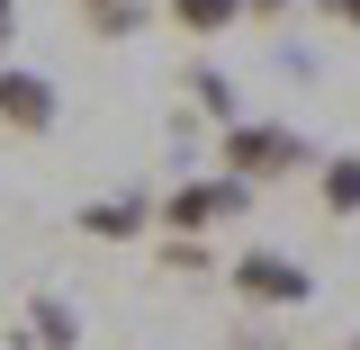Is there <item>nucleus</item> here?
I'll return each mask as SVG.
<instances>
[{
  "label": "nucleus",
  "mask_w": 360,
  "mask_h": 350,
  "mask_svg": "<svg viewBox=\"0 0 360 350\" xmlns=\"http://www.w3.org/2000/svg\"><path fill=\"white\" fill-rule=\"evenodd\" d=\"M217 171L243 180V189L262 198V189H279V180L315 171V144L297 126H279V117H234V126H217Z\"/></svg>",
  "instance_id": "nucleus-1"
},
{
  "label": "nucleus",
  "mask_w": 360,
  "mask_h": 350,
  "mask_svg": "<svg viewBox=\"0 0 360 350\" xmlns=\"http://www.w3.org/2000/svg\"><path fill=\"white\" fill-rule=\"evenodd\" d=\"M234 216H252V189H243V180H225V171L172 180V189L153 198V224H162V234H180V243H207V234H225Z\"/></svg>",
  "instance_id": "nucleus-2"
},
{
  "label": "nucleus",
  "mask_w": 360,
  "mask_h": 350,
  "mask_svg": "<svg viewBox=\"0 0 360 350\" xmlns=\"http://www.w3.org/2000/svg\"><path fill=\"white\" fill-rule=\"evenodd\" d=\"M225 288H234L252 314H297V306L315 297V269L297 261V252H270V243H252V252H234Z\"/></svg>",
  "instance_id": "nucleus-3"
},
{
  "label": "nucleus",
  "mask_w": 360,
  "mask_h": 350,
  "mask_svg": "<svg viewBox=\"0 0 360 350\" xmlns=\"http://www.w3.org/2000/svg\"><path fill=\"white\" fill-rule=\"evenodd\" d=\"M63 117V90L45 81V72H18V63H0V126L18 135V144H45Z\"/></svg>",
  "instance_id": "nucleus-4"
},
{
  "label": "nucleus",
  "mask_w": 360,
  "mask_h": 350,
  "mask_svg": "<svg viewBox=\"0 0 360 350\" xmlns=\"http://www.w3.org/2000/svg\"><path fill=\"white\" fill-rule=\"evenodd\" d=\"M18 342H27V350H82V314H72V297L37 288V297L18 306Z\"/></svg>",
  "instance_id": "nucleus-5"
},
{
  "label": "nucleus",
  "mask_w": 360,
  "mask_h": 350,
  "mask_svg": "<svg viewBox=\"0 0 360 350\" xmlns=\"http://www.w3.org/2000/svg\"><path fill=\"white\" fill-rule=\"evenodd\" d=\"M180 99H189L198 117H217V126H234V117H243V90H234V72H225V63H180Z\"/></svg>",
  "instance_id": "nucleus-6"
},
{
  "label": "nucleus",
  "mask_w": 360,
  "mask_h": 350,
  "mask_svg": "<svg viewBox=\"0 0 360 350\" xmlns=\"http://www.w3.org/2000/svg\"><path fill=\"white\" fill-rule=\"evenodd\" d=\"M72 224H82L90 243H135L153 224V198H90V207H72Z\"/></svg>",
  "instance_id": "nucleus-7"
},
{
  "label": "nucleus",
  "mask_w": 360,
  "mask_h": 350,
  "mask_svg": "<svg viewBox=\"0 0 360 350\" xmlns=\"http://www.w3.org/2000/svg\"><path fill=\"white\" fill-rule=\"evenodd\" d=\"M315 207L324 216H360V153H324L315 162Z\"/></svg>",
  "instance_id": "nucleus-8"
},
{
  "label": "nucleus",
  "mask_w": 360,
  "mask_h": 350,
  "mask_svg": "<svg viewBox=\"0 0 360 350\" xmlns=\"http://www.w3.org/2000/svg\"><path fill=\"white\" fill-rule=\"evenodd\" d=\"M162 18L180 36H225V27H243V0H162Z\"/></svg>",
  "instance_id": "nucleus-9"
},
{
  "label": "nucleus",
  "mask_w": 360,
  "mask_h": 350,
  "mask_svg": "<svg viewBox=\"0 0 360 350\" xmlns=\"http://www.w3.org/2000/svg\"><path fill=\"white\" fill-rule=\"evenodd\" d=\"M153 18H162V9H144V0H90V9H82V27L108 36V45H117V36H144Z\"/></svg>",
  "instance_id": "nucleus-10"
},
{
  "label": "nucleus",
  "mask_w": 360,
  "mask_h": 350,
  "mask_svg": "<svg viewBox=\"0 0 360 350\" xmlns=\"http://www.w3.org/2000/svg\"><path fill=\"white\" fill-rule=\"evenodd\" d=\"M153 261H162V278H207V243H180V234H162V243H153Z\"/></svg>",
  "instance_id": "nucleus-11"
},
{
  "label": "nucleus",
  "mask_w": 360,
  "mask_h": 350,
  "mask_svg": "<svg viewBox=\"0 0 360 350\" xmlns=\"http://www.w3.org/2000/svg\"><path fill=\"white\" fill-rule=\"evenodd\" d=\"M315 18L324 27H360V0H315Z\"/></svg>",
  "instance_id": "nucleus-12"
},
{
  "label": "nucleus",
  "mask_w": 360,
  "mask_h": 350,
  "mask_svg": "<svg viewBox=\"0 0 360 350\" xmlns=\"http://www.w3.org/2000/svg\"><path fill=\"white\" fill-rule=\"evenodd\" d=\"M225 350H279V342H270V332H252V323H234V332H225Z\"/></svg>",
  "instance_id": "nucleus-13"
},
{
  "label": "nucleus",
  "mask_w": 360,
  "mask_h": 350,
  "mask_svg": "<svg viewBox=\"0 0 360 350\" xmlns=\"http://www.w3.org/2000/svg\"><path fill=\"white\" fill-rule=\"evenodd\" d=\"M9 45H18V0H0V63H9Z\"/></svg>",
  "instance_id": "nucleus-14"
},
{
  "label": "nucleus",
  "mask_w": 360,
  "mask_h": 350,
  "mask_svg": "<svg viewBox=\"0 0 360 350\" xmlns=\"http://www.w3.org/2000/svg\"><path fill=\"white\" fill-rule=\"evenodd\" d=\"M288 9H297V0H243V18H262V27H270V18H288Z\"/></svg>",
  "instance_id": "nucleus-15"
},
{
  "label": "nucleus",
  "mask_w": 360,
  "mask_h": 350,
  "mask_svg": "<svg viewBox=\"0 0 360 350\" xmlns=\"http://www.w3.org/2000/svg\"><path fill=\"white\" fill-rule=\"evenodd\" d=\"M342 350H360V332H352V342H342Z\"/></svg>",
  "instance_id": "nucleus-16"
},
{
  "label": "nucleus",
  "mask_w": 360,
  "mask_h": 350,
  "mask_svg": "<svg viewBox=\"0 0 360 350\" xmlns=\"http://www.w3.org/2000/svg\"><path fill=\"white\" fill-rule=\"evenodd\" d=\"M82 9H90V0H82Z\"/></svg>",
  "instance_id": "nucleus-17"
}]
</instances>
